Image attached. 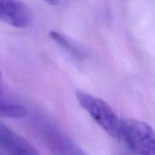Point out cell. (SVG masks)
<instances>
[{
  "mask_svg": "<svg viewBox=\"0 0 155 155\" xmlns=\"http://www.w3.org/2000/svg\"><path fill=\"white\" fill-rule=\"evenodd\" d=\"M76 96L80 106L107 134L122 140V120L107 103L82 90H77Z\"/></svg>",
  "mask_w": 155,
  "mask_h": 155,
  "instance_id": "cell-1",
  "label": "cell"
},
{
  "mask_svg": "<svg viewBox=\"0 0 155 155\" xmlns=\"http://www.w3.org/2000/svg\"><path fill=\"white\" fill-rule=\"evenodd\" d=\"M28 111L25 107L16 103L4 101L0 97V117L22 118L26 117Z\"/></svg>",
  "mask_w": 155,
  "mask_h": 155,
  "instance_id": "cell-7",
  "label": "cell"
},
{
  "mask_svg": "<svg viewBox=\"0 0 155 155\" xmlns=\"http://www.w3.org/2000/svg\"><path fill=\"white\" fill-rule=\"evenodd\" d=\"M0 21L14 27L25 28L31 23L32 13L20 0H0Z\"/></svg>",
  "mask_w": 155,
  "mask_h": 155,
  "instance_id": "cell-4",
  "label": "cell"
},
{
  "mask_svg": "<svg viewBox=\"0 0 155 155\" xmlns=\"http://www.w3.org/2000/svg\"><path fill=\"white\" fill-rule=\"evenodd\" d=\"M0 148L8 155H41L27 139L1 122Z\"/></svg>",
  "mask_w": 155,
  "mask_h": 155,
  "instance_id": "cell-5",
  "label": "cell"
},
{
  "mask_svg": "<svg viewBox=\"0 0 155 155\" xmlns=\"http://www.w3.org/2000/svg\"><path fill=\"white\" fill-rule=\"evenodd\" d=\"M44 1L46 2L47 3L50 4L51 5H58L59 4L60 0H44Z\"/></svg>",
  "mask_w": 155,
  "mask_h": 155,
  "instance_id": "cell-8",
  "label": "cell"
},
{
  "mask_svg": "<svg viewBox=\"0 0 155 155\" xmlns=\"http://www.w3.org/2000/svg\"><path fill=\"white\" fill-rule=\"evenodd\" d=\"M122 140L135 154L155 155V133L147 123L122 119Z\"/></svg>",
  "mask_w": 155,
  "mask_h": 155,
  "instance_id": "cell-2",
  "label": "cell"
},
{
  "mask_svg": "<svg viewBox=\"0 0 155 155\" xmlns=\"http://www.w3.org/2000/svg\"><path fill=\"white\" fill-rule=\"evenodd\" d=\"M36 127L51 152L55 155H89L80 148L71 138L52 124L44 119H38Z\"/></svg>",
  "mask_w": 155,
  "mask_h": 155,
  "instance_id": "cell-3",
  "label": "cell"
},
{
  "mask_svg": "<svg viewBox=\"0 0 155 155\" xmlns=\"http://www.w3.org/2000/svg\"><path fill=\"white\" fill-rule=\"evenodd\" d=\"M0 79H1V71H0Z\"/></svg>",
  "mask_w": 155,
  "mask_h": 155,
  "instance_id": "cell-9",
  "label": "cell"
},
{
  "mask_svg": "<svg viewBox=\"0 0 155 155\" xmlns=\"http://www.w3.org/2000/svg\"><path fill=\"white\" fill-rule=\"evenodd\" d=\"M49 36L58 45H60L65 51H68L74 57L78 59H83L86 56V53L83 51V50L72 42V40L64 34L51 30L49 33Z\"/></svg>",
  "mask_w": 155,
  "mask_h": 155,
  "instance_id": "cell-6",
  "label": "cell"
}]
</instances>
